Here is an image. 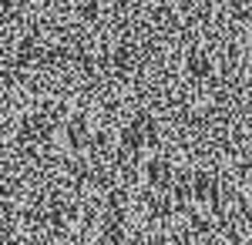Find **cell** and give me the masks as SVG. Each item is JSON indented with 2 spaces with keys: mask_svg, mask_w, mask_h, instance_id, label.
I'll list each match as a JSON object with an SVG mask.
<instances>
[{
  "mask_svg": "<svg viewBox=\"0 0 252 245\" xmlns=\"http://www.w3.org/2000/svg\"><path fill=\"white\" fill-rule=\"evenodd\" d=\"M0 245H252V0H0Z\"/></svg>",
  "mask_w": 252,
  "mask_h": 245,
  "instance_id": "6da1fadb",
  "label": "cell"
}]
</instances>
